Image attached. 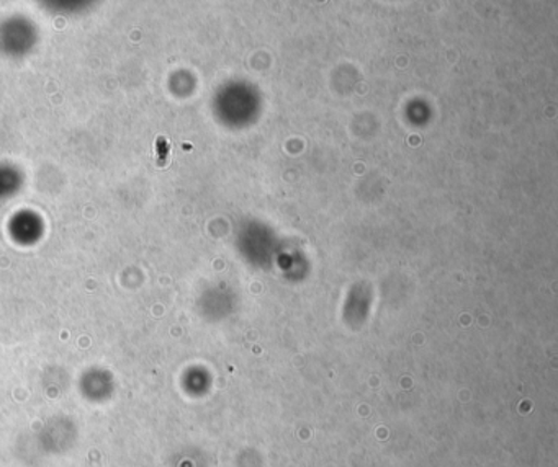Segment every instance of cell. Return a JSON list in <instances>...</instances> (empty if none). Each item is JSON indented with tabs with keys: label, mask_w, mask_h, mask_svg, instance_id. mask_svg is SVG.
Instances as JSON below:
<instances>
[{
	"label": "cell",
	"mask_w": 558,
	"mask_h": 467,
	"mask_svg": "<svg viewBox=\"0 0 558 467\" xmlns=\"http://www.w3.org/2000/svg\"><path fill=\"white\" fill-rule=\"evenodd\" d=\"M156 144H158V153H161V157L158 159V163L162 167L166 163V157H168V143H166L165 137H159L158 143Z\"/></svg>",
	"instance_id": "1"
}]
</instances>
